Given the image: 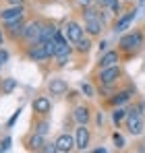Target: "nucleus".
<instances>
[{"label": "nucleus", "instance_id": "5701e85b", "mask_svg": "<svg viewBox=\"0 0 145 153\" xmlns=\"http://www.w3.org/2000/svg\"><path fill=\"white\" fill-rule=\"evenodd\" d=\"M126 114H129V108H124V105L114 108V110H112V124H114V126H120V124H124Z\"/></svg>", "mask_w": 145, "mask_h": 153}, {"label": "nucleus", "instance_id": "72a5a7b5", "mask_svg": "<svg viewBox=\"0 0 145 153\" xmlns=\"http://www.w3.org/2000/svg\"><path fill=\"white\" fill-rule=\"evenodd\" d=\"M139 2H143V0H139Z\"/></svg>", "mask_w": 145, "mask_h": 153}, {"label": "nucleus", "instance_id": "39448f33", "mask_svg": "<svg viewBox=\"0 0 145 153\" xmlns=\"http://www.w3.org/2000/svg\"><path fill=\"white\" fill-rule=\"evenodd\" d=\"M75 48H72V44H60L58 48H56V54H54V58H52V62H54V68H64L69 62H71V56Z\"/></svg>", "mask_w": 145, "mask_h": 153}, {"label": "nucleus", "instance_id": "f257e3e1", "mask_svg": "<svg viewBox=\"0 0 145 153\" xmlns=\"http://www.w3.org/2000/svg\"><path fill=\"white\" fill-rule=\"evenodd\" d=\"M122 66L114 64V66H106V68H97V73L93 75L97 87H116L118 81L122 79Z\"/></svg>", "mask_w": 145, "mask_h": 153}, {"label": "nucleus", "instance_id": "c85d7f7f", "mask_svg": "<svg viewBox=\"0 0 145 153\" xmlns=\"http://www.w3.org/2000/svg\"><path fill=\"white\" fill-rule=\"evenodd\" d=\"M8 2V6H21V4H25V0H6Z\"/></svg>", "mask_w": 145, "mask_h": 153}, {"label": "nucleus", "instance_id": "b1692460", "mask_svg": "<svg viewBox=\"0 0 145 153\" xmlns=\"http://www.w3.org/2000/svg\"><path fill=\"white\" fill-rule=\"evenodd\" d=\"M15 89H17V81H15V79H4V81H2V85H0L2 95H10Z\"/></svg>", "mask_w": 145, "mask_h": 153}, {"label": "nucleus", "instance_id": "7c9ffc66", "mask_svg": "<svg viewBox=\"0 0 145 153\" xmlns=\"http://www.w3.org/2000/svg\"><path fill=\"white\" fill-rule=\"evenodd\" d=\"M6 58H8V54H6V52H2V50H0V68H2V64L6 62Z\"/></svg>", "mask_w": 145, "mask_h": 153}, {"label": "nucleus", "instance_id": "20e7f679", "mask_svg": "<svg viewBox=\"0 0 145 153\" xmlns=\"http://www.w3.org/2000/svg\"><path fill=\"white\" fill-rule=\"evenodd\" d=\"M40 37H42V21H29V23H25L21 42H25L27 46H31V44L42 42Z\"/></svg>", "mask_w": 145, "mask_h": 153}, {"label": "nucleus", "instance_id": "4468645a", "mask_svg": "<svg viewBox=\"0 0 145 153\" xmlns=\"http://www.w3.org/2000/svg\"><path fill=\"white\" fill-rule=\"evenodd\" d=\"M104 21H102V15L99 17H89V19H85V23H83V27H85V33L89 35V37H99L102 35V31H104Z\"/></svg>", "mask_w": 145, "mask_h": 153}, {"label": "nucleus", "instance_id": "9b49d317", "mask_svg": "<svg viewBox=\"0 0 145 153\" xmlns=\"http://www.w3.org/2000/svg\"><path fill=\"white\" fill-rule=\"evenodd\" d=\"M23 29H25V17L15 19V21H10V23H4V33H6V37H10L13 42H19V39H21Z\"/></svg>", "mask_w": 145, "mask_h": 153}, {"label": "nucleus", "instance_id": "f704fd0d", "mask_svg": "<svg viewBox=\"0 0 145 153\" xmlns=\"http://www.w3.org/2000/svg\"><path fill=\"white\" fill-rule=\"evenodd\" d=\"M97 2H102V0H97Z\"/></svg>", "mask_w": 145, "mask_h": 153}, {"label": "nucleus", "instance_id": "4be33fe9", "mask_svg": "<svg viewBox=\"0 0 145 153\" xmlns=\"http://www.w3.org/2000/svg\"><path fill=\"white\" fill-rule=\"evenodd\" d=\"M56 31H58V27L54 25L52 21H42V42H48V39H52L54 35H56Z\"/></svg>", "mask_w": 145, "mask_h": 153}, {"label": "nucleus", "instance_id": "473e14b6", "mask_svg": "<svg viewBox=\"0 0 145 153\" xmlns=\"http://www.w3.org/2000/svg\"><path fill=\"white\" fill-rule=\"evenodd\" d=\"M97 124H99V126H102V124H104V114H102V112H99V114H97Z\"/></svg>", "mask_w": 145, "mask_h": 153}, {"label": "nucleus", "instance_id": "c756f323", "mask_svg": "<svg viewBox=\"0 0 145 153\" xmlns=\"http://www.w3.org/2000/svg\"><path fill=\"white\" fill-rule=\"evenodd\" d=\"M77 2H79V4H81V6L85 8V6H91V4H93L96 0H77Z\"/></svg>", "mask_w": 145, "mask_h": 153}, {"label": "nucleus", "instance_id": "1a4fd4ad", "mask_svg": "<svg viewBox=\"0 0 145 153\" xmlns=\"http://www.w3.org/2000/svg\"><path fill=\"white\" fill-rule=\"evenodd\" d=\"M31 110H33V116H50V112H52V100H50L48 95H37L31 102Z\"/></svg>", "mask_w": 145, "mask_h": 153}, {"label": "nucleus", "instance_id": "f03ea898", "mask_svg": "<svg viewBox=\"0 0 145 153\" xmlns=\"http://www.w3.org/2000/svg\"><path fill=\"white\" fill-rule=\"evenodd\" d=\"M141 46H143V33L141 31H129L118 39V50L122 54H129V56L137 54L141 50Z\"/></svg>", "mask_w": 145, "mask_h": 153}, {"label": "nucleus", "instance_id": "dca6fc26", "mask_svg": "<svg viewBox=\"0 0 145 153\" xmlns=\"http://www.w3.org/2000/svg\"><path fill=\"white\" fill-rule=\"evenodd\" d=\"M137 17V10L135 8H131V10H126L124 15H118V19H116V23H114V31L116 33H122V31H126L131 23H133V19Z\"/></svg>", "mask_w": 145, "mask_h": 153}, {"label": "nucleus", "instance_id": "cd10ccee", "mask_svg": "<svg viewBox=\"0 0 145 153\" xmlns=\"http://www.w3.org/2000/svg\"><path fill=\"white\" fill-rule=\"evenodd\" d=\"M10 149V139L6 137L4 141H0V151H8Z\"/></svg>", "mask_w": 145, "mask_h": 153}, {"label": "nucleus", "instance_id": "6e6552de", "mask_svg": "<svg viewBox=\"0 0 145 153\" xmlns=\"http://www.w3.org/2000/svg\"><path fill=\"white\" fill-rule=\"evenodd\" d=\"M89 141H91V130L87 128V124H77V128H75V149L85 151Z\"/></svg>", "mask_w": 145, "mask_h": 153}, {"label": "nucleus", "instance_id": "393cba45", "mask_svg": "<svg viewBox=\"0 0 145 153\" xmlns=\"http://www.w3.org/2000/svg\"><path fill=\"white\" fill-rule=\"evenodd\" d=\"M81 93L85 95V97H96V87H93V83H83L81 85Z\"/></svg>", "mask_w": 145, "mask_h": 153}, {"label": "nucleus", "instance_id": "423d86ee", "mask_svg": "<svg viewBox=\"0 0 145 153\" xmlns=\"http://www.w3.org/2000/svg\"><path fill=\"white\" fill-rule=\"evenodd\" d=\"M25 56H27V60H31V62H37V64H42V62H48V54H46V46H44V42H37V44H31V46H25Z\"/></svg>", "mask_w": 145, "mask_h": 153}, {"label": "nucleus", "instance_id": "a211bd4d", "mask_svg": "<svg viewBox=\"0 0 145 153\" xmlns=\"http://www.w3.org/2000/svg\"><path fill=\"white\" fill-rule=\"evenodd\" d=\"M25 145L29 151H42L44 145H46V134H40V132H31L27 139H25Z\"/></svg>", "mask_w": 145, "mask_h": 153}, {"label": "nucleus", "instance_id": "9d476101", "mask_svg": "<svg viewBox=\"0 0 145 153\" xmlns=\"http://www.w3.org/2000/svg\"><path fill=\"white\" fill-rule=\"evenodd\" d=\"M72 120L77 122V124H89L91 122V116H93V112H91V108L87 105V103H77L75 108H72Z\"/></svg>", "mask_w": 145, "mask_h": 153}, {"label": "nucleus", "instance_id": "2f4dec72", "mask_svg": "<svg viewBox=\"0 0 145 153\" xmlns=\"http://www.w3.org/2000/svg\"><path fill=\"white\" fill-rule=\"evenodd\" d=\"M4 39H6V33L0 29V46H4Z\"/></svg>", "mask_w": 145, "mask_h": 153}, {"label": "nucleus", "instance_id": "6ab92c4d", "mask_svg": "<svg viewBox=\"0 0 145 153\" xmlns=\"http://www.w3.org/2000/svg\"><path fill=\"white\" fill-rule=\"evenodd\" d=\"M133 97V89H124V91H116V93H112L110 97H108V105H112V108H118V105H124V103L129 102Z\"/></svg>", "mask_w": 145, "mask_h": 153}, {"label": "nucleus", "instance_id": "a878e982", "mask_svg": "<svg viewBox=\"0 0 145 153\" xmlns=\"http://www.w3.org/2000/svg\"><path fill=\"white\" fill-rule=\"evenodd\" d=\"M112 141H114V145H116L118 149H122V147L126 145V143H124V137L118 134V132H114V134H112Z\"/></svg>", "mask_w": 145, "mask_h": 153}, {"label": "nucleus", "instance_id": "bb28decb", "mask_svg": "<svg viewBox=\"0 0 145 153\" xmlns=\"http://www.w3.org/2000/svg\"><path fill=\"white\" fill-rule=\"evenodd\" d=\"M42 151L44 153H56V143H46Z\"/></svg>", "mask_w": 145, "mask_h": 153}, {"label": "nucleus", "instance_id": "7ed1b4c3", "mask_svg": "<svg viewBox=\"0 0 145 153\" xmlns=\"http://www.w3.org/2000/svg\"><path fill=\"white\" fill-rule=\"evenodd\" d=\"M124 128H126V132L133 134V137L143 134L145 118H143V114H141L139 108H129V114H126V120H124Z\"/></svg>", "mask_w": 145, "mask_h": 153}, {"label": "nucleus", "instance_id": "412c9836", "mask_svg": "<svg viewBox=\"0 0 145 153\" xmlns=\"http://www.w3.org/2000/svg\"><path fill=\"white\" fill-rule=\"evenodd\" d=\"M91 46H93V44H91V37H89L87 33H85L77 44H72V48H75V52H77L79 56H87L89 50H91Z\"/></svg>", "mask_w": 145, "mask_h": 153}, {"label": "nucleus", "instance_id": "f3484780", "mask_svg": "<svg viewBox=\"0 0 145 153\" xmlns=\"http://www.w3.org/2000/svg\"><path fill=\"white\" fill-rule=\"evenodd\" d=\"M48 91L52 95H67L69 93V83L60 76H54L48 81Z\"/></svg>", "mask_w": 145, "mask_h": 153}, {"label": "nucleus", "instance_id": "2eb2a0df", "mask_svg": "<svg viewBox=\"0 0 145 153\" xmlns=\"http://www.w3.org/2000/svg\"><path fill=\"white\" fill-rule=\"evenodd\" d=\"M25 17V6H8V8H2L0 10V23L4 25V23H10V21H15V19H21Z\"/></svg>", "mask_w": 145, "mask_h": 153}, {"label": "nucleus", "instance_id": "f8f14e48", "mask_svg": "<svg viewBox=\"0 0 145 153\" xmlns=\"http://www.w3.org/2000/svg\"><path fill=\"white\" fill-rule=\"evenodd\" d=\"M56 153H71L75 151V137L71 132H60L56 137Z\"/></svg>", "mask_w": 145, "mask_h": 153}, {"label": "nucleus", "instance_id": "aec40b11", "mask_svg": "<svg viewBox=\"0 0 145 153\" xmlns=\"http://www.w3.org/2000/svg\"><path fill=\"white\" fill-rule=\"evenodd\" d=\"M48 130H50V120H48V116H33V128H31V132L48 134Z\"/></svg>", "mask_w": 145, "mask_h": 153}, {"label": "nucleus", "instance_id": "ddd939ff", "mask_svg": "<svg viewBox=\"0 0 145 153\" xmlns=\"http://www.w3.org/2000/svg\"><path fill=\"white\" fill-rule=\"evenodd\" d=\"M122 60V52L120 50H106L99 60H97V68H106V66H114V64H120Z\"/></svg>", "mask_w": 145, "mask_h": 153}, {"label": "nucleus", "instance_id": "0eeeda50", "mask_svg": "<svg viewBox=\"0 0 145 153\" xmlns=\"http://www.w3.org/2000/svg\"><path fill=\"white\" fill-rule=\"evenodd\" d=\"M62 33H64V37L69 39V44H77V42L85 35V27H83V23H79V21H67Z\"/></svg>", "mask_w": 145, "mask_h": 153}]
</instances>
